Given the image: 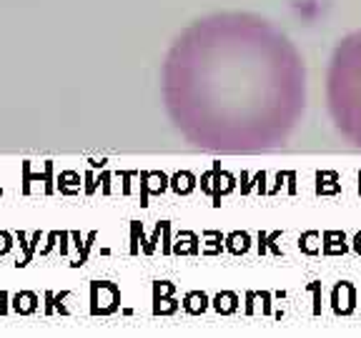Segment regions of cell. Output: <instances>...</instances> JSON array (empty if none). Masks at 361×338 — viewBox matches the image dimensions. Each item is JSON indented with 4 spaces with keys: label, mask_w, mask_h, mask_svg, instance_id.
Returning <instances> with one entry per match:
<instances>
[{
    "label": "cell",
    "mask_w": 361,
    "mask_h": 338,
    "mask_svg": "<svg viewBox=\"0 0 361 338\" xmlns=\"http://www.w3.org/2000/svg\"><path fill=\"white\" fill-rule=\"evenodd\" d=\"M161 98L180 138L206 153L283 148L306 113V63L256 13H211L180 30L161 65Z\"/></svg>",
    "instance_id": "1"
},
{
    "label": "cell",
    "mask_w": 361,
    "mask_h": 338,
    "mask_svg": "<svg viewBox=\"0 0 361 338\" xmlns=\"http://www.w3.org/2000/svg\"><path fill=\"white\" fill-rule=\"evenodd\" d=\"M326 108L336 133L361 151V30L344 35L329 58Z\"/></svg>",
    "instance_id": "2"
}]
</instances>
